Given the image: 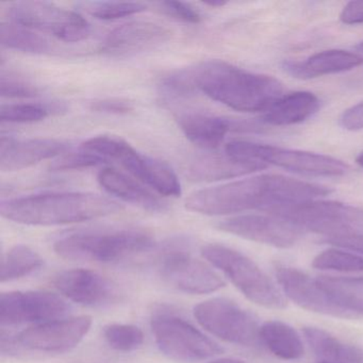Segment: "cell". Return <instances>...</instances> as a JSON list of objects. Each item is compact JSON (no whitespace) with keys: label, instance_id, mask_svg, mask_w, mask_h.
Returning <instances> with one entry per match:
<instances>
[{"label":"cell","instance_id":"obj_26","mask_svg":"<svg viewBox=\"0 0 363 363\" xmlns=\"http://www.w3.org/2000/svg\"><path fill=\"white\" fill-rule=\"evenodd\" d=\"M316 280L337 307L354 320L363 318V277L318 276Z\"/></svg>","mask_w":363,"mask_h":363},{"label":"cell","instance_id":"obj_30","mask_svg":"<svg viewBox=\"0 0 363 363\" xmlns=\"http://www.w3.org/2000/svg\"><path fill=\"white\" fill-rule=\"evenodd\" d=\"M65 110V104L58 101L3 105L0 109V121L8 124H28L45 120L48 116Z\"/></svg>","mask_w":363,"mask_h":363},{"label":"cell","instance_id":"obj_4","mask_svg":"<svg viewBox=\"0 0 363 363\" xmlns=\"http://www.w3.org/2000/svg\"><path fill=\"white\" fill-rule=\"evenodd\" d=\"M152 245V235L144 229L118 228L71 233L59 239L54 248L67 260L110 263L146 252Z\"/></svg>","mask_w":363,"mask_h":363},{"label":"cell","instance_id":"obj_21","mask_svg":"<svg viewBox=\"0 0 363 363\" xmlns=\"http://www.w3.org/2000/svg\"><path fill=\"white\" fill-rule=\"evenodd\" d=\"M97 180L106 192L125 203L152 213H162L167 210L165 201H161L159 197L145 189V186L121 173L118 169H101L97 176Z\"/></svg>","mask_w":363,"mask_h":363},{"label":"cell","instance_id":"obj_31","mask_svg":"<svg viewBox=\"0 0 363 363\" xmlns=\"http://www.w3.org/2000/svg\"><path fill=\"white\" fill-rule=\"evenodd\" d=\"M312 267L322 271L359 273L363 272V257L346 250L329 248L313 259Z\"/></svg>","mask_w":363,"mask_h":363},{"label":"cell","instance_id":"obj_23","mask_svg":"<svg viewBox=\"0 0 363 363\" xmlns=\"http://www.w3.org/2000/svg\"><path fill=\"white\" fill-rule=\"evenodd\" d=\"M320 109V99L313 93L297 91L275 101L263 116V122L273 126H290L311 118Z\"/></svg>","mask_w":363,"mask_h":363},{"label":"cell","instance_id":"obj_38","mask_svg":"<svg viewBox=\"0 0 363 363\" xmlns=\"http://www.w3.org/2000/svg\"><path fill=\"white\" fill-rule=\"evenodd\" d=\"M90 109L99 113L116 114L123 116L133 112V106L130 101L123 99H104L91 103Z\"/></svg>","mask_w":363,"mask_h":363},{"label":"cell","instance_id":"obj_22","mask_svg":"<svg viewBox=\"0 0 363 363\" xmlns=\"http://www.w3.org/2000/svg\"><path fill=\"white\" fill-rule=\"evenodd\" d=\"M176 121L186 139L205 150L218 147L227 133L238 127L226 118L199 112L180 114Z\"/></svg>","mask_w":363,"mask_h":363},{"label":"cell","instance_id":"obj_14","mask_svg":"<svg viewBox=\"0 0 363 363\" xmlns=\"http://www.w3.org/2000/svg\"><path fill=\"white\" fill-rule=\"evenodd\" d=\"M92 326L89 315L59 318L29 327L16 335L20 345L43 352H65L76 347Z\"/></svg>","mask_w":363,"mask_h":363},{"label":"cell","instance_id":"obj_9","mask_svg":"<svg viewBox=\"0 0 363 363\" xmlns=\"http://www.w3.org/2000/svg\"><path fill=\"white\" fill-rule=\"evenodd\" d=\"M152 330L161 352L172 360L199 362L223 352V348L179 316L159 312L152 318Z\"/></svg>","mask_w":363,"mask_h":363},{"label":"cell","instance_id":"obj_20","mask_svg":"<svg viewBox=\"0 0 363 363\" xmlns=\"http://www.w3.org/2000/svg\"><path fill=\"white\" fill-rule=\"evenodd\" d=\"M362 65L363 58L359 55L331 50L316 52L303 61H286L282 69L292 77L306 80L352 71Z\"/></svg>","mask_w":363,"mask_h":363},{"label":"cell","instance_id":"obj_33","mask_svg":"<svg viewBox=\"0 0 363 363\" xmlns=\"http://www.w3.org/2000/svg\"><path fill=\"white\" fill-rule=\"evenodd\" d=\"M86 11L101 21H116L146 11V6L140 3L86 4Z\"/></svg>","mask_w":363,"mask_h":363},{"label":"cell","instance_id":"obj_5","mask_svg":"<svg viewBox=\"0 0 363 363\" xmlns=\"http://www.w3.org/2000/svg\"><path fill=\"white\" fill-rule=\"evenodd\" d=\"M82 150L104 160L116 161L135 179L164 196L182 195V184L173 169L152 157L138 152L128 142L116 135H96L84 141Z\"/></svg>","mask_w":363,"mask_h":363},{"label":"cell","instance_id":"obj_43","mask_svg":"<svg viewBox=\"0 0 363 363\" xmlns=\"http://www.w3.org/2000/svg\"><path fill=\"white\" fill-rule=\"evenodd\" d=\"M205 5L209 6V7L220 8L224 7L225 5H227V3L226 1H220V0H214V1H207Z\"/></svg>","mask_w":363,"mask_h":363},{"label":"cell","instance_id":"obj_19","mask_svg":"<svg viewBox=\"0 0 363 363\" xmlns=\"http://www.w3.org/2000/svg\"><path fill=\"white\" fill-rule=\"evenodd\" d=\"M67 142L55 139H16L1 137L0 141V169L21 171L48 159L61 157L69 152Z\"/></svg>","mask_w":363,"mask_h":363},{"label":"cell","instance_id":"obj_41","mask_svg":"<svg viewBox=\"0 0 363 363\" xmlns=\"http://www.w3.org/2000/svg\"><path fill=\"white\" fill-rule=\"evenodd\" d=\"M340 20L346 25L363 24V1H350L340 14Z\"/></svg>","mask_w":363,"mask_h":363},{"label":"cell","instance_id":"obj_1","mask_svg":"<svg viewBox=\"0 0 363 363\" xmlns=\"http://www.w3.org/2000/svg\"><path fill=\"white\" fill-rule=\"evenodd\" d=\"M331 192L322 184L265 174L197 191L186 199V208L205 216H228L255 209L267 212L278 206L322 199Z\"/></svg>","mask_w":363,"mask_h":363},{"label":"cell","instance_id":"obj_11","mask_svg":"<svg viewBox=\"0 0 363 363\" xmlns=\"http://www.w3.org/2000/svg\"><path fill=\"white\" fill-rule=\"evenodd\" d=\"M197 322L211 335L228 343L252 346L259 340L256 318L227 298H212L194 308Z\"/></svg>","mask_w":363,"mask_h":363},{"label":"cell","instance_id":"obj_16","mask_svg":"<svg viewBox=\"0 0 363 363\" xmlns=\"http://www.w3.org/2000/svg\"><path fill=\"white\" fill-rule=\"evenodd\" d=\"M171 37L172 31L162 25L138 21L113 29L101 42L99 50L108 58H131L160 48Z\"/></svg>","mask_w":363,"mask_h":363},{"label":"cell","instance_id":"obj_3","mask_svg":"<svg viewBox=\"0 0 363 363\" xmlns=\"http://www.w3.org/2000/svg\"><path fill=\"white\" fill-rule=\"evenodd\" d=\"M116 201L82 192H52L1 201L4 218L31 226L75 224L121 211Z\"/></svg>","mask_w":363,"mask_h":363},{"label":"cell","instance_id":"obj_34","mask_svg":"<svg viewBox=\"0 0 363 363\" xmlns=\"http://www.w3.org/2000/svg\"><path fill=\"white\" fill-rule=\"evenodd\" d=\"M160 89L163 94L173 99L190 97L197 93L193 84L190 69H182L165 76L161 80Z\"/></svg>","mask_w":363,"mask_h":363},{"label":"cell","instance_id":"obj_13","mask_svg":"<svg viewBox=\"0 0 363 363\" xmlns=\"http://www.w3.org/2000/svg\"><path fill=\"white\" fill-rule=\"evenodd\" d=\"M69 306L58 295L43 291H14L0 296L1 326L42 323L59 320L67 314Z\"/></svg>","mask_w":363,"mask_h":363},{"label":"cell","instance_id":"obj_42","mask_svg":"<svg viewBox=\"0 0 363 363\" xmlns=\"http://www.w3.org/2000/svg\"><path fill=\"white\" fill-rule=\"evenodd\" d=\"M210 363H245L244 361L239 360V359H233V358H220L218 359V360L212 361Z\"/></svg>","mask_w":363,"mask_h":363},{"label":"cell","instance_id":"obj_39","mask_svg":"<svg viewBox=\"0 0 363 363\" xmlns=\"http://www.w3.org/2000/svg\"><path fill=\"white\" fill-rule=\"evenodd\" d=\"M327 243L339 247L340 250H350V252L363 255V233H348L325 239Z\"/></svg>","mask_w":363,"mask_h":363},{"label":"cell","instance_id":"obj_7","mask_svg":"<svg viewBox=\"0 0 363 363\" xmlns=\"http://www.w3.org/2000/svg\"><path fill=\"white\" fill-rule=\"evenodd\" d=\"M301 230L324 235L325 239L348 233H363V209L335 201H303L267 210Z\"/></svg>","mask_w":363,"mask_h":363},{"label":"cell","instance_id":"obj_37","mask_svg":"<svg viewBox=\"0 0 363 363\" xmlns=\"http://www.w3.org/2000/svg\"><path fill=\"white\" fill-rule=\"evenodd\" d=\"M160 8L167 16L189 24H199L203 20L201 13L190 4L182 1H163L160 4Z\"/></svg>","mask_w":363,"mask_h":363},{"label":"cell","instance_id":"obj_18","mask_svg":"<svg viewBox=\"0 0 363 363\" xmlns=\"http://www.w3.org/2000/svg\"><path fill=\"white\" fill-rule=\"evenodd\" d=\"M57 290L74 303L89 307L107 305L116 301V284L97 272L86 269L61 272L54 278Z\"/></svg>","mask_w":363,"mask_h":363},{"label":"cell","instance_id":"obj_45","mask_svg":"<svg viewBox=\"0 0 363 363\" xmlns=\"http://www.w3.org/2000/svg\"><path fill=\"white\" fill-rule=\"evenodd\" d=\"M356 48L359 50V52H363V42L359 43L358 45L356 46Z\"/></svg>","mask_w":363,"mask_h":363},{"label":"cell","instance_id":"obj_10","mask_svg":"<svg viewBox=\"0 0 363 363\" xmlns=\"http://www.w3.org/2000/svg\"><path fill=\"white\" fill-rule=\"evenodd\" d=\"M12 23L52 35L67 43L88 39L91 25L79 13L41 1H21L9 8Z\"/></svg>","mask_w":363,"mask_h":363},{"label":"cell","instance_id":"obj_17","mask_svg":"<svg viewBox=\"0 0 363 363\" xmlns=\"http://www.w3.org/2000/svg\"><path fill=\"white\" fill-rule=\"evenodd\" d=\"M275 274L282 293L303 309L333 318L352 320L350 314L331 301L316 278L313 279L299 269L280 264L276 265Z\"/></svg>","mask_w":363,"mask_h":363},{"label":"cell","instance_id":"obj_29","mask_svg":"<svg viewBox=\"0 0 363 363\" xmlns=\"http://www.w3.org/2000/svg\"><path fill=\"white\" fill-rule=\"evenodd\" d=\"M42 257L26 245L10 248L1 261V282L20 279L39 269L43 265Z\"/></svg>","mask_w":363,"mask_h":363},{"label":"cell","instance_id":"obj_28","mask_svg":"<svg viewBox=\"0 0 363 363\" xmlns=\"http://www.w3.org/2000/svg\"><path fill=\"white\" fill-rule=\"evenodd\" d=\"M0 42L8 50L27 54L46 55L52 52V46L45 38L16 23L1 24Z\"/></svg>","mask_w":363,"mask_h":363},{"label":"cell","instance_id":"obj_2","mask_svg":"<svg viewBox=\"0 0 363 363\" xmlns=\"http://www.w3.org/2000/svg\"><path fill=\"white\" fill-rule=\"evenodd\" d=\"M190 72L197 93L235 111H267L284 92V86L276 78L224 61H206L191 67Z\"/></svg>","mask_w":363,"mask_h":363},{"label":"cell","instance_id":"obj_44","mask_svg":"<svg viewBox=\"0 0 363 363\" xmlns=\"http://www.w3.org/2000/svg\"><path fill=\"white\" fill-rule=\"evenodd\" d=\"M356 162L358 163L361 167H363V152L358 155V157L356 158Z\"/></svg>","mask_w":363,"mask_h":363},{"label":"cell","instance_id":"obj_6","mask_svg":"<svg viewBox=\"0 0 363 363\" xmlns=\"http://www.w3.org/2000/svg\"><path fill=\"white\" fill-rule=\"evenodd\" d=\"M201 255L208 262L220 269L252 303L267 309L286 307V299L275 282L245 255L220 244L203 245Z\"/></svg>","mask_w":363,"mask_h":363},{"label":"cell","instance_id":"obj_12","mask_svg":"<svg viewBox=\"0 0 363 363\" xmlns=\"http://www.w3.org/2000/svg\"><path fill=\"white\" fill-rule=\"evenodd\" d=\"M158 271L167 284L189 294H208L225 286L216 271L180 246L164 250L158 261Z\"/></svg>","mask_w":363,"mask_h":363},{"label":"cell","instance_id":"obj_24","mask_svg":"<svg viewBox=\"0 0 363 363\" xmlns=\"http://www.w3.org/2000/svg\"><path fill=\"white\" fill-rule=\"evenodd\" d=\"M303 335L313 352L316 363H363V350L344 343L324 329L305 327Z\"/></svg>","mask_w":363,"mask_h":363},{"label":"cell","instance_id":"obj_40","mask_svg":"<svg viewBox=\"0 0 363 363\" xmlns=\"http://www.w3.org/2000/svg\"><path fill=\"white\" fill-rule=\"evenodd\" d=\"M340 124L345 130L359 131L363 129V101L348 108L340 118Z\"/></svg>","mask_w":363,"mask_h":363},{"label":"cell","instance_id":"obj_27","mask_svg":"<svg viewBox=\"0 0 363 363\" xmlns=\"http://www.w3.org/2000/svg\"><path fill=\"white\" fill-rule=\"evenodd\" d=\"M259 340L274 356L284 360H297L305 352L299 333L280 320H269L261 325Z\"/></svg>","mask_w":363,"mask_h":363},{"label":"cell","instance_id":"obj_35","mask_svg":"<svg viewBox=\"0 0 363 363\" xmlns=\"http://www.w3.org/2000/svg\"><path fill=\"white\" fill-rule=\"evenodd\" d=\"M104 163H107V161L80 148L78 152H69L61 156L60 159L52 163L50 169L54 172L78 171L99 167Z\"/></svg>","mask_w":363,"mask_h":363},{"label":"cell","instance_id":"obj_8","mask_svg":"<svg viewBox=\"0 0 363 363\" xmlns=\"http://www.w3.org/2000/svg\"><path fill=\"white\" fill-rule=\"evenodd\" d=\"M225 152L241 160L262 163L267 167L276 165L293 173L315 177H340L350 169L343 161L326 155L242 140L229 142L225 146Z\"/></svg>","mask_w":363,"mask_h":363},{"label":"cell","instance_id":"obj_32","mask_svg":"<svg viewBox=\"0 0 363 363\" xmlns=\"http://www.w3.org/2000/svg\"><path fill=\"white\" fill-rule=\"evenodd\" d=\"M104 337L108 345L118 352H133L144 343L143 333L135 325H108L104 329Z\"/></svg>","mask_w":363,"mask_h":363},{"label":"cell","instance_id":"obj_36","mask_svg":"<svg viewBox=\"0 0 363 363\" xmlns=\"http://www.w3.org/2000/svg\"><path fill=\"white\" fill-rule=\"evenodd\" d=\"M0 93L7 99H31L39 95V89L24 78L12 74H1Z\"/></svg>","mask_w":363,"mask_h":363},{"label":"cell","instance_id":"obj_25","mask_svg":"<svg viewBox=\"0 0 363 363\" xmlns=\"http://www.w3.org/2000/svg\"><path fill=\"white\" fill-rule=\"evenodd\" d=\"M267 165L235 158L227 152L210 154L193 163L191 173L199 180L229 179L264 169Z\"/></svg>","mask_w":363,"mask_h":363},{"label":"cell","instance_id":"obj_15","mask_svg":"<svg viewBox=\"0 0 363 363\" xmlns=\"http://www.w3.org/2000/svg\"><path fill=\"white\" fill-rule=\"evenodd\" d=\"M218 228L242 239L276 248L292 247L303 233L295 225L269 214L233 216L218 223Z\"/></svg>","mask_w":363,"mask_h":363}]
</instances>
